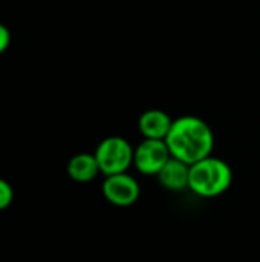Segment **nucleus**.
<instances>
[{
	"label": "nucleus",
	"mask_w": 260,
	"mask_h": 262,
	"mask_svg": "<svg viewBox=\"0 0 260 262\" xmlns=\"http://www.w3.org/2000/svg\"><path fill=\"white\" fill-rule=\"evenodd\" d=\"M166 143L173 158L192 166L211 155L215 135L204 120L185 115L173 120Z\"/></svg>",
	"instance_id": "obj_1"
},
{
	"label": "nucleus",
	"mask_w": 260,
	"mask_h": 262,
	"mask_svg": "<svg viewBox=\"0 0 260 262\" xmlns=\"http://www.w3.org/2000/svg\"><path fill=\"white\" fill-rule=\"evenodd\" d=\"M231 181L233 173L230 166L211 155L190 166L188 189L198 196H219L228 190Z\"/></svg>",
	"instance_id": "obj_2"
},
{
	"label": "nucleus",
	"mask_w": 260,
	"mask_h": 262,
	"mask_svg": "<svg viewBox=\"0 0 260 262\" xmlns=\"http://www.w3.org/2000/svg\"><path fill=\"white\" fill-rule=\"evenodd\" d=\"M133 154L135 150L126 138L109 137L98 144L93 155L98 161L100 172L104 177H110L124 173L133 163Z\"/></svg>",
	"instance_id": "obj_3"
},
{
	"label": "nucleus",
	"mask_w": 260,
	"mask_h": 262,
	"mask_svg": "<svg viewBox=\"0 0 260 262\" xmlns=\"http://www.w3.org/2000/svg\"><path fill=\"white\" fill-rule=\"evenodd\" d=\"M172 158L166 140L146 138L138 144L133 154V164L144 175H158L166 163Z\"/></svg>",
	"instance_id": "obj_4"
},
{
	"label": "nucleus",
	"mask_w": 260,
	"mask_h": 262,
	"mask_svg": "<svg viewBox=\"0 0 260 262\" xmlns=\"http://www.w3.org/2000/svg\"><path fill=\"white\" fill-rule=\"evenodd\" d=\"M103 195L113 206L129 207L135 204L139 198V184L126 172L110 175L106 177L103 183Z\"/></svg>",
	"instance_id": "obj_5"
},
{
	"label": "nucleus",
	"mask_w": 260,
	"mask_h": 262,
	"mask_svg": "<svg viewBox=\"0 0 260 262\" xmlns=\"http://www.w3.org/2000/svg\"><path fill=\"white\" fill-rule=\"evenodd\" d=\"M161 186L170 192H181L188 189L190 166L178 158H170L156 175Z\"/></svg>",
	"instance_id": "obj_6"
},
{
	"label": "nucleus",
	"mask_w": 260,
	"mask_h": 262,
	"mask_svg": "<svg viewBox=\"0 0 260 262\" xmlns=\"http://www.w3.org/2000/svg\"><path fill=\"white\" fill-rule=\"evenodd\" d=\"M173 120L159 109H150L146 111L138 121L139 130L144 135V138L150 140H166L170 129H172Z\"/></svg>",
	"instance_id": "obj_7"
},
{
	"label": "nucleus",
	"mask_w": 260,
	"mask_h": 262,
	"mask_svg": "<svg viewBox=\"0 0 260 262\" xmlns=\"http://www.w3.org/2000/svg\"><path fill=\"white\" fill-rule=\"evenodd\" d=\"M67 173L77 183H89L97 178L100 172L98 161L95 155L90 154H78L72 157L67 163Z\"/></svg>",
	"instance_id": "obj_8"
},
{
	"label": "nucleus",
	"mask_w": 260,
	"mask_h": 262,
	"mask_svg": "<svg viewBox=\"0 0 260 262\" xmlns=\"http://www.w3.org/2000/svg\"><path fill=\"white\" fill-rule=\"evenodd\" d=\"M14 200V190L11 184L0 178V210H5L11 206Z\"/></svg>",
	"instance_id": "obj_9"
},
{
	"label": "nucleus",
	"mask_w": 260,
	"mask_h": 262,
	"mask_svg": "<svg viewBox=\"0 0 260 262\" xmlns=\"http://www.w3.org/2000/svg\"><path fill=\"white\" fill-rule=\"evenodd\" d=\"M9 43H11V32L3 23H0V54H3L9 48Z\"/></svg>",
	"instance_id": "obj_10"
}]
</instances>
